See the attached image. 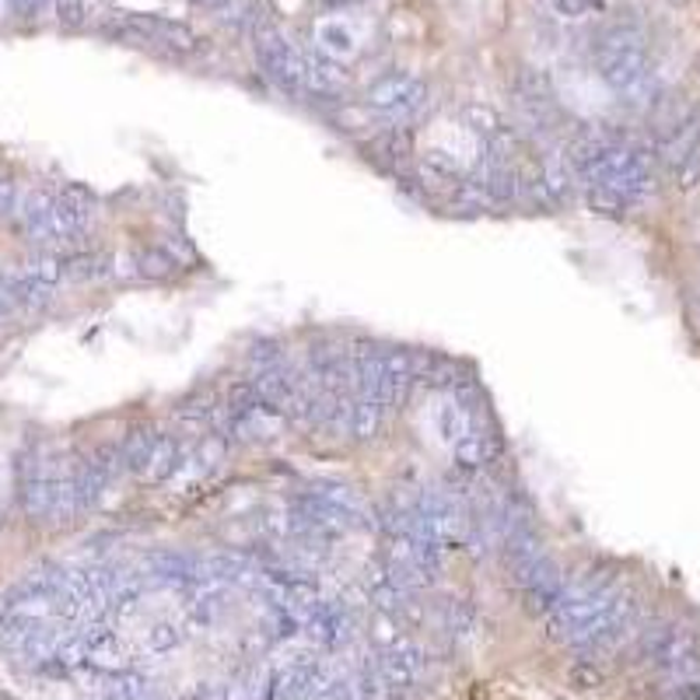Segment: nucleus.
Masks as SVG:
<instances>
[{
	"instance_id": "1",
	"label": "nucleus",
	"mask_w": 700,
	"mask_h": 700,
	"mask_svg": "<svg viewBox=\"0 0 700 700\" xmlns=\"http://www.w3.org/2000/svg\"><path fill=\"white\" fill-rule=\"evenodd\" d=\"M596 67L616 96H641L648 88V50L641 25L620 22L596 39Z\"/></svg>"
},
{
	"instance_id": "2",
	"label": "nucleus",
	"mask_w": 700,
	"mask_h": 700,
	"mask_svg": "<svg viewBox=\"0 0 700 700\" xmlns=\"http://www.w3.org/2000/svg\"><path fill=\"white\" fill-rule=\"evenodd\" d=\"M256 60H259L263 77H267L277 91H284L291 99H298L305 91V60L273 25L256 28Z\"/></svg>"
},
{
	"instance_id": "3",
	"label": "nucleus",
	"mask_w": 700,
	"mask_h": 700,
	"mask_svg": "<svg viewBox=\"0 0 700 700\" xmlns=\"http://www.w3.org/2000/svg\"><path fill=\"white\" fill-rule=\"evenodd\" d=\"M428 99V85L417 74H385L379 81H371L365 91V105L376 109L382 116H413Z\"/></svg>"
},
{
	"instance_id": "4",
	"label": "nucleus",
	"mask_w": 700,
	"mask_h": 700,
	"mask_svg": "<svg viewBox=\"0 0 700 700\" xmlns=\"http://www.w3.org/2000/svg\"><path fill=\"white\" fill-rule=\"evenodd\" d=\"M420 669H424V651L410 641H396L393 648H385V656L379 659V676L385 683V697H399L407 693Z\"/></svg>"
},
{
	"instance_id": "5",
	"label": "nucleus",
	"mask_w": 700,
	"mask_h": 700,
	"mask_svg": "<svg viewBox=\"0 0 700 700\" xmlns=\"http://www.w3.org/2000/svg\"><path fill=\"white\" fill-rule=\"evenodd\" d=\"M0 294L8 298V305H22V308H46L53 302V288L42 284V280L28 277L22 267L18 270H4L0 273Z\"/></svg>"
},
{
	"instance_id": "6",
	"label": "nucleus",
	"mask_w": 700,
	"mask_h": 700,
	"mask_svg": "<svg viewBox=\"0 0 700 700\" xmlns=\"http://www.w3.org/2000/svg\"><path fill=\"white\" fill-rule=\"evenodd\" d=\"M305 91H313L319 99H330L333 91L347 85V71L340 60H330L326 53H305Z\"/></svg>"
},
{
	"instance_id": "7",
	"label": "nucleus",
	"mask_w": 700,
	"mask_h": 700,
	"mask_svg": "<svg viewBox=\"0 0 700 700\" xmlns=\"http://www.w3.org/2000/svg\"><path fill=\"white\" fill-rule=\"evenodd\" d=\"M697 148H700V113H693V116H687L683 123H676L673 133H669L662 144H659V162L669 165L676 173L683 162L693 158Z\"/></svg>"
},
{
	"instance_id": "8",
	"label": "nucleus",
	"mask_w": 700,
	"mask_h": 700,
	"mask_svg": "<svg viewBox=\"0 0 700 700\" xmlns=\"http://www.w3.org/2000/svg\"><path fill=\"white\" fill-rule=\"evenodd\" d=\"M313 39H316V50L326 53L330 60H351L357 50H361V42H357V33L344 22V18H326L313 28Z\"/></svg>"
},
{
	"instance_id": "9",
	"label": "nucleus",
	"mask_w": 700,
	"mask_h": 700,
	"mask_svg": "<svg viewBox=\"0 0 700 700\" xmlns=\"http://www.w3.org/2000/svg\"><path fill=\"white\" fill-rule=\"evenodd\" d=\"M109 480L99 473V466L91 462L88 456L74 466V491H77V511H88L99 505V497L105 494Z\"/></svg>"
},
{
	"instance_id": "10",
	"label": "nucleus",
	"mask_w": 700,
	"mask_h": 700,
	"mask_svg": "<svg viewBox=\"0 0 700 700\" xmlns=\"http://www.w3.org/2000/svg\"><path fill=\"white\" fill-rule=\"evenodd\" d=\"M162 438V431H154V428H133L127 438H123V456H127V470L137 473V476H144L148 470V462H151V453H154V445H158Z\"/></svg>"
},
{
	"instance_id": "11",
	"label": "nucleus",
	"mask_w": 700,
	"mask_h": 700,
	"mask_svg": "<svg viewBox=\"0 0 700 700\" xmlns=\"http://www.w3.org/2000/svg\"><path fill=\"white\" fill-rule=\"evenodd\" d=\"M133 273L137 277H144V280H168L176 273V267L179 263L165 253V249H158V245H144V249H137L133 253Z\"/></svg>"
},
{
	"instance_id": "12",
	"label": "nucleus",
	"mask_w": 700,
	"mask_h": 700,
	"mask_svg": "<svg viewBox=\"0 0 700 700\" xmlns=\"http://www.w3.org/2000/svg\"><path fill=\"white\" fill-rule=\"evenodd\" d=\"M382 417H385V410H382L379 399L357 396L354 399V428H351V434L357 442H371L382 431Z\"/></svg>"
},
{
	"instance_id": "13",
	"label": "nucleus",
	"mask_w": 700,
	"mask_h": 700,
	"mask_svg": "<svg viewBox=\"0 0 700 700\" xmlns=\"http://www.w3.org/2000/svg\"><path fill=\"white\" fill-rule=\"evenodd\" d=\"M438 428H442L445 438L456 445V442H462V438H466V434H473V431H476V428H473V410L453 396V403H445L442 413H438Z\"/></svg>"
},
{
	"instance_id": "14",
	"label": "nucleus",
	"mask_w": 700,
	"mask_h": 700,
	"mask_svg": "<svg viewBox=\"0 0 700 700\" xmlns=\"http://www.w3.org/2000/svg\"><path fill=\"white\" fill-rule=\"evenodd\" d=\"M28 277H36V280H42V284H50V288H56L60 280L67 277V259L64 256H56V253H39V256H33L22 267Z\"/></svg>"
},
{
	"instance_id": "15",
	"label": "nucleus",
	"mask_w": 700,
	"mask_h": 700,
	"mask_svg": "<svg viewBox=\"0 0 700 700\" xmlns=\"http://www.w3.org/2000/svg\"><path fill=\"white\" fill-rule=\"evenodd\" d=\"M109 273V256L102 253H77V256H67V277L71 280H96Z\"/></svg>"
},
{
	"instance_id": "16",
	"label": "nucleus",
	"mask_w": 700,
	"mask_h": 700,
	"mask_svg": "<svg viewBox=\"0 0 700 700\" xmlns=\"http://www.w3.org/2000/svg\"><path fill=\"white\" fill-rule=\"evenodd\" d=\"M148 679L140 673H116L109 676V700H144Z\"/></svg>"
},
{
	"instance_id": "17",
	"label": "nucleus",
	"mask_w": 700,
	"mask_h": 700,
	"mask_svg": "<svg viewBox=\"0 0 700 700\" xmlns=\"http://www.w3.org/2000/svg\"><path fill=\"white\" fill-rule=\"evenodd\" d=\"M585 200H588V211L602 214V217H620L627 211V200L620 193H613V190H606V186H588Z\"/></svg>"
},
{
	"instance_id": "18",
	"label": "nucleus",
	"mask_w": 700,
	"mask_h": 700,
	"mask_svg": "<svg viewBox=\"0 0 700 700\" xmlns=\"http://www.w3.org/2000/svg\"><path fill=\"white\" fill-rule=\"evenodd\" d=\"M280 357H284V354H280V340L267 336V340H256L253 351H249V365H253L256 371H270L277 365H284Z\"/></svg>"
},
{
	"instance_id": "19",
	"label": "nucleus",
	"mask_w": 700,
	"mask_h": 700,
	"mask_svg": "<svg viewBox=\"0 0 700 700\" xmlns=\"http://www.w3.org/2000/svg\"><path fill=\"white\" fill-rule=\"evenodd\" d=\"M53 11L64 28H81L88 22V0H53Z\"/></svg>"
},
{
	"instance_id": "20",
	"label": "nucleus",
	"mask_w": 700,
	"mask_h": 700,
	"mask_svg": "<svg viewBox=\"0 0 700 700\" xmlns=\"http://www.w3.org/2000/svg\"><path fill=\"white\" fill-rule=\"evenodd\" d=\"M606 8V0H553V14L560 18H588Z\"/></svg>"
},
{
	"instance_id": "21",
	"label": "nucleus",
	"mask_w": 700,
	"mask_h": 700,
	"mask_svg": "<svg viewBox=\"0 0 700 700\" xmlns=\"http://www.w3.org/2000/svg\"><path fill=\"white\" fill-rule=\"evenodd\" d=\"M466 119H470V127L476 130V133H484V140L501 127V116L494 113L491 105H470L466 109Z\"/></svg>"
},
{
	"instance_id": "22",
	"label": "nucleus",
	"mask_w": 700,
	"mask_h": 700,
	"mask_svg": "<svg viewBox=\"0 0 700 700\" xmlns=\"http://www.w3.org/2000/svg\"><path fill=\"white\" fill-rule=\"evenodd\" d=\"M476 627V610L470 602H453L448 606V631L453 634H470Z\"/></svg>"
},
{
	"instance_id": "23",
	"label": "nucleus",
	"mask_w": 700,
	"mask_h": 700,
	"mask_svg": "<svg viewBox=\"0 0 700 700\" xmlns=\"http://www.w3.org/2000/svg\"><path fill=\"white\" fill-rule=\"evenodd\" d=\"M148 645H151V651H173L176 645H182V634H179V627L176 624H154V631L148 634Z\"/></svg>"
},
{
	"instance_id": "24",
	"label": "nucleus",
	"mask_w": 700,
	"mask_h": 700,
	"mask_svg": "<svg viewBox=\"0 0 700 700\" xmlns=\"http://www.w3.org/2000/svg\"><path fill=\"white\" fill-rule=\"evenodd\" d=\"M22 190L14 179H0V217H14L18 214V204H22Z\"/></svg>"
},
{
	"instance_id": "25",
	"label": "nucleus",
	"mask_w": 700,
	"mask_h": 700,
	"mask_svg": "<svg viewBox=\"0 0 700 700\" xmlns=\"http://www.w3.org/2000/svg\"><path fill=\"white\" fill-rule=\"evenodd\" d=\"M676 186L683 193H690V190H697L700 186V154H693V158H687L679 168H676Z\"/></svg>"
},
{
	"instance_id": "26",
	"label": "nucleus",
	"mask_w": 700,
	"mask_h": 700,
	"mask_svg": "<svg viewBox=\"0 0 700 700\" xmlns=\"http://www.w3.org/2000/svg\"><path fill=\"white\" fill-rule=\"evenodd\" d=\"M571 679H574V683H578V687H582V690H593V687H599V679H602V676H599V669H596V665L582 662V665H578V669H574V673H571Z\"/></svg>"
},
{
	"instance_id": "27",
	"label": "nucleus",
	"mask_w": 700,
	"mask_h": 700,
	"mask_svg": "<svg viewBox=\"0 0 700 700\" xmlns=\"http://www.w3.org/2000/svg\"><path fill=\"white\" fill-rule=\"evenodd\" d=\"M193 697L196 700H231V690L225 687V683H200Z\"/></svg>"
},
{
	"instance_id": "28",
	"label": "nucleus",
	"mask_w": 700,
	"mask_h": 700,
	"mask_svg": "<svg viewBox=\"0 0 700 700\" xmlns=\"http://www.w3.org/2000/svg\"><path fill=\"white\" fill-rule=\"evenodd\" d=\"M11 4H14V14H22V18H39L53 0H11Z\"/></svg>"
},
{
	"instance_id": "29",
	"label": "nucleus",
	"mask_w": 700,
	"mask_h": 700,
	"mask_svg": "<svg viewBox=\"0 0 700 700\" xmlns=\"http://www.w3.org/2000/svg\"><path fill=\"white\" fill-rule=\"evenodd\" d=\"M319 4H326V8L340 11V8H351V4H357V0H319Z\"/></svg>"
},
{
	"instance_id": "30",
	"label": "nucleus",
	"mask_w": 700,
	"mask_h": 700,
	"mask_svg": "<svg viewBox=\"0 0 700 700\" xmlns=\"http://www.w3.org/2000/svg\"><path fill=\"white\" fill-rule=\"evenodd\" d=\"M11 11H14V4H11V0H0V18H8V14H11Z\"/></svg>"
},
{
	"instance_id": "31",
	"label": "nucleus",
	"mask_w": 700,
	"mask_h": 700,
	"mask_svg": "<svg viewBox=\"0 0 700 700\" xmlns=\"http://www.w3.org/2000/svg\"><path fill=\"white\" fill-rule=\"evenodd\" d=\"M8 313H11V305H8V298H4V294H0V319H4Z\"/></svg>"
},
{
	"instance_id": "32",
	"label": "nucleus",
	"mask_w": 700,
	"mask_h": 700,
	"mask_svg": "<svg viewBox=\"0 0 700 700\" xmlns=\"http://www.w3.org/2000/svg\"><path fill=\"white\" fill-rule=\"evenodd\" d=\"M0 525H4V501H0Z\"/></svg>"
}]
</instances>
